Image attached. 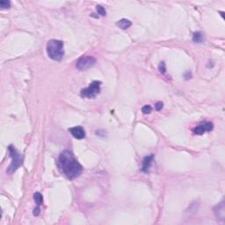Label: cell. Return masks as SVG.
I'll return each mask as SVG.
<instances>
[{"instance_id": "cell-12", "label": "cell", "mask_w": 225, "mask_h": 225, "mask_svg": "<svg viewBox=\"0 0 225 225\" xmlns=\"http://www.w3.org/2000/svg\"><path fill=\"white\" fill-rule=\"evenodd\" d=\"M34 201H35L37 206H41L43 203V197H42L41 193H35L34 195Z\"/></svg>"}, {"instance_id": "cell-14", "label": "cell", "mask_w": 225, "mask_h": 225, "mask_svg": "<svg viewBox=\"0 0 225 225\" xmlns=\"http://www.w3.org/2000/svg\"><path fill=\"white\" fill-rule=\"evenodd\" d=\"M151 111H152V108H151L149 105H145V106H143V108H142V112H143L144 114L150 113Z\"/></svg>"}, {"instance_id": "cell-17", "label": "cell", "mask_w": 225, "mask_h": 225, "mask_svg": "<svg viewBox=\"0 0 225 225\" xmlns=\"http://www.w3.org/2000/svg\"><path fill=\"white\" fill-rule=\"evenodd\" d=\"M163 107H164V104H163V102H158L156 105H155V108L158 110V111H160V110H162V108H163Z\"/></svg>"}, {"instance_id": "cell-16", "label": "cell", "mask_w": 225, "mask_h": 225, "mask_svg": "<svg viewBox=\"0 0 225 225\" xmlns=\"http://www.w3.org/2000/svg\"><path fill=\"white\" fill-rule=\"evenodd\" d=\"M158 70L159 71L161 72L162 74H164V73L166 72V66H165V63H164V62H160V64H159L158 66Z\"/></svg>"}, {"instance_id": "cell-4", "label": "cell", "mask_w": 225, "mask_h": 225, "mask_svg": "<svg viewBox=\"0 0 225 225\" xmlns=\"http://www.w3.org/2000/svg\"><path fill=\"white\" fill-rule=\"evenodd\" d=\"M100 81H93L90 84V85L81 90L80 95L83 98H87V99H94L98 94L100 92Z\"/></svg>"}, {"instance_id": "cell-18", "label": "cell", "mask_w": 225, "mask_h": 225, "mask_svg": "<svg viewBox=\"0 0 225 225\" xmlns=\"http://www.w3.org/2000/svg\"><path fill=\"white\" fill-rule=\"evenodd\" d=\"M40 212H41V209H40V206H37L36 207V209H34V215H35V216H38V215H40Z\"/></svg>"}, {"instance_id": "cell-8", "label": "cell", "mask_w": 225, "mask_h": 225, "mask_svg": "<svg viewBox=\"0 0 225 225\" xmlns=\"http://www.w3.org/2000/svg\"><path fill=\"white\" fill-rule=\"evenodd\" d=\"M154 158V155L153 154H150L149 156H147L145 157L143 160V165H142V169L141 171L143 172H145L147 173L149 172V169L150 168V165H151V163L153 161Z\"/></svg>"}, {"instance_id": "cell-7", "label": "cell", "mask_w": 225, "mask_h": 225, "mask_svg": "<svg viewBox=\"0 0 225 225\" xmlns=\"http://www.w3.org/2000/svg\"><path fill=\"white\" fill-rule=\"evenodd\" d=\"M69 131L75 138L78 140H81L85 137V131L81 126H76V127L71 128L69 129Z\"/></svg>"}, {"instance_id": "cell-6", "label": "cell", "mask_w": 225, "mask_h": 225, "mask_svg": "<svg viewBox=\"0 0 225 225\" xmlns=\"http://www.w3.org/2000/svg\"><path fill=\"white\" fill-rule=\"evenodd\" d=\"M214 128V124L210 122H201L200 125L196 126L194 129L193 132L195 135H201L206 132H210L212 131Z\"/></svg>"}, {"instance_id": "cell-11", "label": "cell", "mask_w": 225, "mask_h": 225, "mask_svg": "<svg viewBox=\"0 0 225 225\" xmlns=\"http://www.w3.org/2000/svg\"><path fill=\"white\" fill-rule=\"evenodd\" d=\"M193 41L196 43H201L203 41V35L200 32H195L193 35Z\"/></svg>"}, {"instance_id": "cell-13", "label": "cell", "mask_w": 225, "mask_h": 225, "mask_svg": "<svg viewBox=\"0 0 225 225\" xmlns=\"http://www.w3.org/2000/svg\"><path fill=\"white\" fill-rule=\"evenodd\" d=\"M0 7L2 9H8L11 7V2L8 0H2L0 1Z\"/></svg>"}, {"instance_id": "cell-2", "label": "cell", "mask_w": 225, "mask_h": 225, "mask_svg": "<svg viewBox=\"0 0 225 225\" xmlns=\"http://www.w3.org/2000/svg\"><path fill=\"white\" fill-rule=\"evenodd\" d=\"M47 54L54 61H60L64 56L63 42L59 40H50L47 43Z\"/></svg>"}, {"instance_id": "cell-10", "label": "cell", "mask_w": 225, "mask_h": 225, "mask_svg": "<svg viewBox=\"0 0 225 225\" xmlns=\"http://www.w3.org/2000/svg\"><path fill=\"white\" fill-rule=\"evenodd\" d=\"M215 209L216 210H219V213L217 212V213H215V215H216V217L217 218H220V219H223L224 218V205H223V202H222L221 204L217 205L216 207H215Z\"/></svg>"}, {"instance_id": "cell-15", "label": "cell", "mask_w": 225, "mask_h": 225, "mask_svg": "<svg viewBox=\"0 0 225 225\" xmlns=\"http://www.w3.org/2000/svg\"><path fill=\"white\" fill-rule=\"evenodd\" d=\"M97 11H98V13L101 16H105L106 14H107L106 10L104 9V7L101 6V5H97Z\"/></svg>"}, {"instance_id": "cell-1", "label": "cell", "mask_w": 225, "mask_h": 225, "mask_svg": "<svg viewBox=\"0 0 225 225\" xmlns=\"http://www.w3.org/2000/svg\"><path fill=\"white\" fill-rule=\"evenodd\" d=\"M58 168L67 179H75L83 172V167L70 150H63L57 162Z\"/></svg>"}, {"instance_id": "cell-3", "label": "cell", "mask_w": 225, "mask_h": 225, "mask_svg": "<svg viewBox=\"0 0 225 225\" xmlns=\"http://www.w3.org/2000/svg\"><path fill=\"white\" fill-rule=\"evenodd\" d=\"M8 151L10 154L11 158V163L10 166L7 169V172L8 173H13L16 172L18 169L21 167V165L23 163V157L17 149H15L14 146L12 145H9L8 147Z\"/></svg>"}, {"instance_id": "cell-5", "label": "cell", "mask_w": 225, "mask_h": 225, "mask_svg": "<svg viewBox=\"0 0 225 225\" xmlns=\"http://www.w3.org/2000/svg\"><path fill=\"white\" fill-rule=\"evenodd\" d=\"M96 63V59L91 56H81L77 61V68L79 71H86L91 67L94 66Z\"/></svg>"}, {"instance_id": "cell-9", "label": "cell", "mask_w": 225, "mask_h": 225, "mask_svg": "<svg viewBox=\"0 0 225 225\" xmlns=\"http://www.w3.org/2000/svg\"><path fill=\"white\" fill-rule=\"evenodd\" d=\"M116 25H117V26H119L121 29L126 30V29H128V28H129V27L131 26L132 22L129 21V20H127V19H122V20L117 21Z\"/></svg>"}]
</instances>
